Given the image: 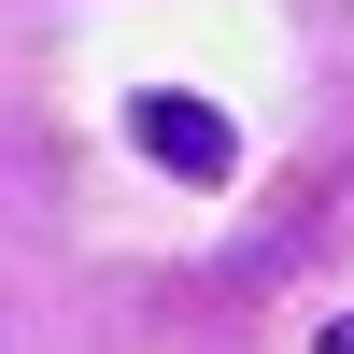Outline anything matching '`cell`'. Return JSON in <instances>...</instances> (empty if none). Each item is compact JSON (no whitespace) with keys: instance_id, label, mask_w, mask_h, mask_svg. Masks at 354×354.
Listing matches in <instances>:
<instances>
[{"instance_id":"6da1fadb","label":"cell","mask_w":354,"mask_h":354,"mask_svg":"<svg viewBox=\"0 0 354 354\" xmlns=\"http://www.w3.org/2000/svg\"><path fill=\"white\" fill-rule=\"evenodd\" d=\"M128 142L170 170V185H227V170H241V128H227L198 85H128Z\"/></svg>"},{"instance_id":"7a4b0ae2","label":"cell","mask_w":354,"mask_h":354,"mask_svg":"<svg viewBox=\"0 0 354 354\" xmlns=\"http://www.w3.org/2000/svg\"><path fill=\"white\" fill-rule=\"evenodd\" d=\"M312 354H354V312H326V326H312Z\"/></svg>"}]
</instances>
